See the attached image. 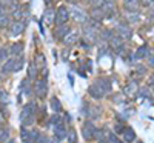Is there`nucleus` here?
<instances>
[{"instance_id": "5701e85b", "label": "nucleus", "mask_w": 154, "mask_h": 143, "mask_svg": "<svg viewBox=\"0 0 154 143\" xmlns=\"http://www.w3.org/2000/svg\"><path fill=\"white\" fill-rule=\"evenodd\" d=\"M49 105H51V109H53L54 112H60V111H62V103L59 102L57 97H53V99H51Z\"/></svg>"}, {"instance_id": "4468645a", "label": "nucleus", "mask_w": 154, "mask_h": 143, "mask_svg": "<svg viewBox=\"0 0 154 143\" xmlns=\"http://www.w3.org/2000/svg\"><path fill=\"white\" fill-rule=\"evenodd\" d=\"M146 56H148V46L143 45V46L137 48V51H136L134 56H133V60H142V59H145Z\"/></svg>"}, {"instance_id": "79ce46f5", "label": "nucleus", "mask_w": 154, "mask_h": 143, "mask_svg": "<svg viewBox=\"0 0 154 143\" xmlns=\"http://www.w3.org/2000/svg\"><path fill=\"white\" fill-rule=\"evenodd\" d=\"M142 3H143L145 6H148V5H151V0H142Z\"/></svg>"}, {"instance_id": "1a4fd4ad", "label": "nucleus", "mask_w": 154, "mask_h": 143, "mask_svg": "<svg viewBox=\"0 0 154 143\" xmlns=\"http://www.w3.org/2000/svg\"><path fill=\"white\" fill-rule=\"evenodd\" d=\"M116 31H117L119 37H122L123 40H128V38H131V35H133L131 28L128 26V25H123V23H119L117 26H116Z\"/></svg>"}, {"instance_id": "0eeeda50", "label": "nucleus", "mask_w": 154, "mask_h": 143, "mask_svg": "<svg viewBox=\"0 0 154 143\" xmlns=\"http://www.w3.org/2000/svg\"><path fill=\"white\" fill-rule=\"evenodd\" d=\"M94 131H96V126L93 122H85L83 126H82V135L85 140H91L93 135H94Z\"/></svg>"}, {"instance_id": "4c0bfd02", "label": "nucleus", "mask_w": 154, "mask_h": 143, "mask_svg": "<svg viewBox=\"0 0 154 143\" xmlns=\"http://www.w3.org/2000/svg\"><path fill=\"white\" fill-rule=\"evenodd\" d=\"M66 137H68V140H69L71 143H75V132H74V129H71V131H68Z\"/></svg>"}, {"instance_id": "393cba45", "label": "nucleus", "mask_w": 154, "mask_h": 143, "mask_svg": "<svg viewBox=\"0 0 154 143\" xmlns=\"http://www.w3.org/2000/svg\"><path fill=\"white\" fill-rule=\"evenodd\" d=\"M34 63L37 65V68H40V69L46 68V63H45V57H43V54H37V57H35Z\"/></svg>"}, {"instance_id": "f8f14e48", "label": "nucleus", "mask_w": 154, "mask_h": 143, "mask_svg": "<svg viewBox=\"0 0 154 143\" xmlns=\"http://www.w3.org/2000/svg\"><path fill=\"white\" fill-rule=\"evenodd\" d=\"M43 20H45V23L48 25V26H51V25H54V20H56V11L53 9V8H46V11H45V14H43Z\"/></svg>"}, {"instance_id": "20e7f679", "label": "nucleus", "mask_w": 154, "mask_h": 143, "mask_svg": "<svg viewBox=\"0 0 154 143\" xmlns=\"http://www.w3.org/2000/svg\"><path fill=\"white\" fill-rule=\"evenodd\" d=\"M69 19V9L66 6H59L57 11H56V20L54 23L56 25H63V23H66Z\"/></svg>"}, {"instance_id": "4be33fe9", "label": "nucleus", "mask_w": 154, "mask_h": 143, "mask_svg": "<svg viewBox=\"0 0 154 143\" xmlns=\"http://www.w3.org/2000/svg\"><path fill=\"white\" fill-rule=\"evenodd\" d=\"M91 17H93L94 20L100 22L102 19L105 17V12H103V9H102V8H93V11H91Z\"/></svg>"}, {"instance_id": "a18cd8bd", "label": "nucleus", "mask_w": 154, "mask_h": 143, "mask_svg": "<svg viewBox=\"0 0 154 143\" xmlns=\"http://www.w3.org/2000/svg\"><path fill=\"white\" fill-rule=\"evenodd\" d=\"M45 2H48V3H49V2H53V0H45Z\"/></svg>"}, {"instance_id": "c03bdc74", "label": "nucleus", "mask_w": 154, "mask_h": 143, "mask_svg": "<svg viewBox=\"0 0 154 143\" xmlns=\"http://www.w3.org/2000/svg\"><path fill=\"white\" fill-rule=\"evenodd\" d=\"M6 143H17V141H16L14 138H11V140H9V141H6Z\"/></svg>"}, {"instance_id": "2eb2a0df", "label": "nucleus", "mask_w": 154, "mask_h": 143, "mask_svg": "<svg viewBox=\"0 0 154 143\" xmlns=\"http://www.w3.org/2000/svg\"><path fill=\"white\" fill-rule=\"evenodd\" d=\"M8 25H9V16L6 14L5 6L0 5V28H5Z\"/></svg>"}, {"instance_id": "f704fd0d", "label": "nucleus", "mask_w": 154, "mask_h": 143, "mask_svg": "<svg viewBox=\"0 0 154 143\" xmlns=\"http://www.w3.org/2000/svg\"><path fill=\"white\" fill-rule=\"evenodd\" d=\"M88 2L91 3V6H93V8H100L102 5H103L105 0H88Z\"/></svg>"}, {"instance_id": "f3484780", "label": "nucleus", "mask_w": 154, "mask_h": 143, "mask_svg": "<svg viewBox=\"0 0 154 143\" xmlns=\"http://www.w3.org/2000/svg\"><path fill=\"white\" fill-rule=\"evenodd\" d=\"M137 91H139L137 82H130V83L125 86V94H126V96H130V97L136 96V94H137Z\"/></svg>"}, {"instance_id": "cd10ccee", "label": "nucleus", "mask_w": 154, "mask_h": 143, "mask_svg": "<svg viewBox=\"0 0 154 143\" xmlns=\"http://www.w3.org/2000/svg\"><path fill=\"white\" fill-rule=\"evenodd\" d=\"M9 129L8 128H0V141H6L9 138Z\"/></svg>"}, {"instance_id": "c85d7f7f", "label": "nucleus", "mask_w": 154, "mask_h": 143, "mask_svg": "<svg viewBox=\"0 0 154 143\" xmlns=\"http://www.w3.org/2000/svg\"><path fill=\"white\" fill-rule=\"evenodd\" d=\"M96 82H97V83H99V85H100L102 88H103V89L106 91V93H108V91H111V86H109V82H108L106 79H97Z\"/></svg>"}, {"instance_id": "ea45409f", "label": "nucleus", "mask_w": 154, "mask_h": 143, "mask_svg": "<svg viewBox=\"0 0 154 143\" xmlns=\"http://www.w3.org/2000/svg\"><path fill=\"white\" fill-rule=\"evenodd\" d=\"M11 3H12V0H0V5H2V6H8Z\"/></svg>"}, {"instance_id": "de8ad7c7", "label": "nucleus", "mask_w": 154, "mask_h": 143, "mask_svg": "<svg viewBox=\"0 0 154 143\" xmlns=\"http://www.w3.org/2000/svg\"><path fill=\"white\" fill-rule=\"evenodd\" d=\"M152 89H154V85H152Z\"/></svg>"}, {"instance_id": "58836bf2", "label": "nucleus", "mask_w": 154, "mask_h": 143, "mask_svg": "<svg viewBox=\"0 0 154 143\" xmlns=\"http://www.w3.org/2000/svg\"><path fill=\"white\" fill-rule=\"evenodd\" d=\"M146 60H148V65H149V66H151V68H154V54H149V53H148Z\"/></svg>"}, {"instance_id": "bb28decb", "label": "nucleus", "mask_w": 154, "mask_h": 143, "mask_svg": "<svg viewBox=\"0 0 154 143\" xmlns=\"http://www.w3.org/2000/svg\"><path fill=\"white\" fill-rule=\"evenodd\" d=\"M23 65H25V59H23V56H19V57L16 59V63H14V72L20 71V69L23 68Z\"/></svg>"}, {"instance_id": "2f4dec72", "label": "nucleus", "mask_w": 154, "mask_h": 143, "mask_svg": "<svg viewBox=\"0 0 154 143\" xmlns=\"http://www.w3.org/2000/svg\"><path fill=\"white\" fill-rule=\"evenodd\" d=\"M106 138H108V143H123V141H120V140L117 138V135H116V134H111V132H108Z\"/></svg>"}, {"instance_id": "c9c22d12", "label": "nucleus", "mask_w": 154, "mask_h": 143, "mask_svg": "<svg viewBox=\"0 0 154 143\" xmlns=\"http://www.w3.org/2000/svg\"><path fill=\"white\" fill-rule=\"evenodd\" d=\"M6 59H8V49H6V48L0 49V63H2V62H5Z\"/></svg>"}, {"instance_id": "a211bd4d", "label": "nucleus", "mask_w": 154, "mask_h": 143, "mask_svg": "<svg viewBox=\"0 0 154 143\" xmlns=\"http://www.w3.org/2000/svg\"><path fill=\"white\" fill-rule=\"evenodd\" d=\"M109 46H112L114 49H117V51H120V48H122V45H123V38L122 37H119V35H112L111 38H109Z\"/></svg>"}, {"instance_id": "9b49d317", "label": "nucleus", "mask_w": 154, "mask_h": 143, "mask_svg": "<svg viewBox=\"0 0 154 143\" xmlns=\"http://www.w3.org/2000/svg\"><path fill=\"white\" fill-rule=\"evenodd\" d=\"M69 31H71L69 25H66V23H63V25H57V28H56V31H54V35H56L57 40H59V38L62 40V38L65 37Z\"/></svg>"}, {"instance_id": "6e6552de", "label": "nucleus", "mask_w": 154, "mask_h": 143, "mask_svg": "<svg viewBox=\"0 0 154 143\" xmlns=\"http://www.w3.org/2000/svg\"><path fill=\"white\" fill-rule=\"evenodd\" d=\"M25 26H26V25H25L23 20L11 23V25H9V34H11L12 37H17V35H20V34L25 31Z\"/></svg>"}, {"instance_id": "b1692460", "label": "nucleus", "mask_w": 154, "mask_h": 143, "mask_svg": "<svg viewBox=\"0 0 154 143\" xmlns=\"http://www.w3.org/2000/svg\"><path fill=\"white\" fill-rule=\"evenodd\" d=\"M37 65L34 63V60L29 63V69H28V79L29 80H32V79H35V77H37Z\"/></svg>"}, {"instance_id": "c756f323", "label": "nucleus", "mask_w": 154, "mask_h": 143, "mask_svg": "<svg viewBox=\"0 0 154 143\" xmlns=\"http://www.w3.org/2000/svg\"><path fill=\"white\" fill-rule=\"evenodd\" d=\"M123 3L128 9H136L137 6V0H123Z\"/></svg>"}, {"instance_id": "473e14b6", "label": "nucleus", "mask_w": 154, "mask_h": 143, "mask_svg": "<svg viewBox=\"0 0 154 143\" xmlns=\"http://www.w3.org/2000/svg\"><path fill=\"white\" fill-rule=\"evenodd\" d=\"M100 35H102V38H103L105 42H109V38L112 37V32H111L109 29H103V31H102V34H100Z\"/></svg>"}, {"instance_id": "a878e982", "label": "nucleus", "mask_w": 154, "mask_h": 143, "mask_svg": "<svg viewBox=\"0 0 154 143\" xmlns=\"http://www.w3.org/2000/svg\"><path fill=\"white\" fill-rule=\"evenodd\" d=\"M8 102H9V94H8V91H5L3 88H0V103H2V105H6Z\"/></svg>"}, {"instance_id": "a19ab883", "label": "nucleus", "mask_w": 154, "mask_h": 143, "mask_svg": "<svg viewBox=\"0 0 154 143\" xmlns=\"http://www.w3.org/2000/svg\"><path fill=\"white\" fill-rule=\"evenodd\" d=\"M137 72H139V75H143L145 74V68L143 66H137Z\"/></svg>"}, {"instance_id": "7ed1b4c3", "label": "nucleus", "mask_w": 154, "mask_h": 143, "mask_svg": "<svg viewBox=\"0 0 154 143\" xmlns=\"http://www.w3.org/2000/svg\"><path fill=\"white\" fill-rule=\"evenodd\" d=\"M69 17H72L77 23H82V25H85V23L88 22L86 12H85L83 9H80V8H77V6H71V9H69Z\"/></svg>"}, {"instance_id": "6ab92c4d", "label": "nucleus", "mask_w": 154, "mask_h": 143, "mask_svg": "<svg viewBox=\"0 0 154 143\" xmlns=\"http://www.w3.org/2000/svg\"><path fill=\"white\" fill-rule=\"evenodd\" d=\"M122 134H123L125 141H133V140L136 138V132L133 131V128H130V126H125V128L122 129Z\"/></svg>"}, {"instance_id": "423d86ee", "label": "nucleus", "mask_w": 154, "mask_h": 143, "mask_svg": "<svg viewBox=\"0 0 154 143\" xmlns=\"http://www.w3.org/2000/svg\"><path fill=\"white\" fill-rule=\"evenodd\" d=\"M88 93H89V96H91L93 99H102L105 94H106V91L102 88L97 82H94L91 86H89V89H88Z\"/></svg>"}, {"instance_id": "7c9ffc66", "label": "nucleus", "mask_w": 154, "mask_h": 143, "mask_svg": "<svg viewBox=\"0 0 154 143\" xmlns=\"http://www.w3.org/2000/svg\"><path fill=\"white\" fill-rule=\"evenodd\" d=\"M59 114H60V112H56L53 117H51V119H49V125H53V126H54V125H57V123H60V122H62Z\"/></svg>"}, {"instance_id": "37998d69", "label": "nucleus", "mask_w": 154, "mask_h": 143, "mask_svg": "<svg viewBox=\"0 0 154 143\" xmlns=\"http://www.w3.org/2000/svg\"><path fill=\"white\" fill-rule=\"evenodd\" d=\"M99 143H108V138H106V137L102 138V140H99Z\"/></svg>"}, {"instance_id": "39448f33", "label": "nucleus", "mask_w": 154, "mask_h": 143, "mask_svg": "<svg viewBox=\"0 0 154 143\" xmlns=\"http://www.w3.org/2000/svg\"><path fill=\"white\" fill-rule=\"evenodd\" d=\"M99 25V22H96L93 26H85V29H83V38L86 42H89V43H93V42H96V38H97V34H96V26Z\"/></svg>"}, {"instance_id": "49530a36", "label": "nucleus", "mask_w": 154, "mask_h": 143, "mask_svg": "<svg viewBox=\"0 0 154 143\" xmlns=\"http://www.w3.org/2000/svg\"><path fill=\"white\" fill-rule=\"evenodd\" d=\"M68 2H75V0H68Z\"/></svg>"}, {"instance_id": "dca6fc26", "label": "nucleus", "mask_w": 154, "mask_h": 143, "mask_svg": "<svg viewBox=\"0 0 154 143\" xmlns=\"http://www.w3.org/2000/svg\"><path fill=\"white\" fill-rule=\"evenodd\" d=\"M14 63H16V59H6L3 66H2V72L3 74H8V72H14Z\"/></svg>"}, {"instance_id": "ddd939ff", "label": "nucleus", "mask_w": 154, "mask_h": 143, "mask_svg": "<svg viewBox=\"0 0 154 143\" xmlns=\"http://www.w3.org/2000/svg\"><path fill=\"white\" fill-rule=\"evenodd\" d=\"M62 40H63V43H65L66 46H71V45L79 42V34H77V32H68L65 37L62 38Z\"/></svg>"}, {"instance_id": "9d476101", "label": "nucleus", "mask_w": 154, "mask_h": 143, "mask_svg": "<svg viewBox=\"0 0 154 143\" xmlns=\"http://www.w3.org/2000/svg\"><path fill=\"white\" fill-rule=\"evenodd\" d=\"M66 134H68V131L65 129V125H63V122H60V123H57V125H54V135H56V140H63L66 137Z\"/></svg>"}, {"instance_id": "72a5a7b5", "label": "nucleus", "mask_w": 154, "mask_h": 143, "mask_svg": "<svg viewBox=\"0 0 154 143\" xmlns=\"http://www.w3.org/2000/svg\"><path fill=\"white\" fill-rule=\"evenodd\" d=\"M22 140L25 141V143H28V141H31V137H29V131H26V129H22Z\"/></svg>"}, {"instance_id": "aec40b11", "label": "nucleus", "mask_w": 154, "mask_h": 143, "mask_svg": "<svg viewBox=\"0 0 154 143\" xmlns=\"http://www.w3.org/2000/svg\"><path fill=\"white\" fill-rule=\"evenodd\" d=\"M25 16H26V11H25L22 6H20V8H14V12H12V19H14V22L23 20Z\"/></svg>"}, {"instance_id": "f257e3e1", "label": "nucleus", "mask_w": 154, "mask_h": 143, "mask_svg": "<svg viewBox=\"0 0 154 143\" xmlns=\"http://www.w3.org/2000/svg\"><path fill=\"white\" fill-rule=\"evenodd\" d=\"M35 112H37V105H35L32 100L28 102L26 105L22 108V112H20V122L23 123V126H29V125H32Z\"/></svg>"}, {"instance_id": "412c9836", "label": "nucleus", "mask_w": 154, "mask_h": 143, "mask_svg": "<svg viewBox=\"0 0 154 143\" xmlns=\"http://www.w3.org/2000/svg\"><path fill=\"white\" fill-rule=\"evenodd\" d=\"M22 53H23V43H22V42L12 43V46H11V54L19 57V56H22Z\"/></svg>"}, {"instance_id": "f03ea898", "label": "nucleus", "mask_w": 154, "mask_h": 143, "mask_svg": "<svg viewBox=\"0 0 154 143\" xmlns=\"http://www.w3.org/2000/svg\"><path fill=\"white\" fill-rule=\"evenodd\" d=\"M46 93H48V82H46V79H45V77L37 79L35 83H34V94L38 99H45Z\"/></svg>"}, {"instance_id": "e433bc0d", "label": "nucleus", "mask_w": 154, "mask_h": 143, "mask_svg": "<svg viewBox=\"0 0 154 143\" xmlns=\"http://www.w3.org/2000/svg\"><path fill=\"white\" fill-rule=\"evenodd\" d=\"M35 143H49V140H48V137H46V135L38 134V137L35 138Z\"/></svg>"}]
</instances>
